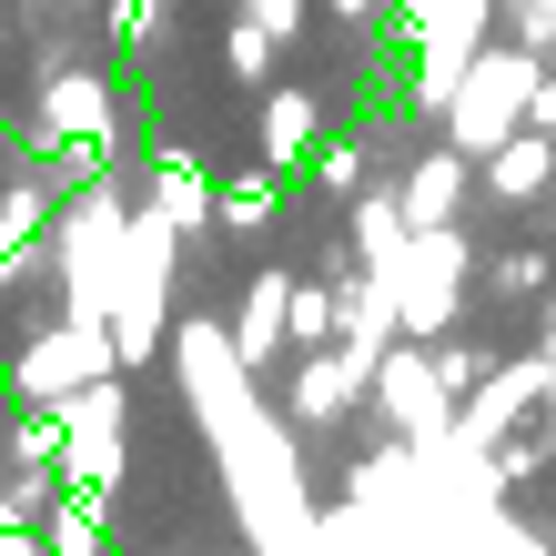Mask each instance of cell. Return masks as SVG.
<instances>
[{
	"mask_svg": "<svg viewBox=\"0 0 556 556\" xmlns=\"http://www.w3.org/2000/svg\"><path fill=\"white\" fill-rule=\"evenodd\" d=\"M41 203H51V182H11V203H0V243H30V233H41Z\"/></svg>",
	"mask_w": 556,
	"mask_h": 556,
	"instance_id": "19",
	"label": "cell"
},
{
	"mask_svg": "<svg viewBox=\"0 0 556 556\" xmlns=\"http://www.w3.org/2000/svg\"><path fill=\"white\" fill-rule=\"evenodd\" d=\"M314 182L324 192H354V182H365V152H354V142H324L314 152Z\"/></svg>",
	"mask_w": 556,
	"mask_h": 556,
	"instance_id": "22",
	"label": "cell"
},
{
	"mask_svg": "<svg viewBox=\"0 0 556 556\" xmlns=\"http://www.w3.org/2000/svg\"><path fill=\"white\" fill-rule=\"evenodd\" d=\"M435 365H445V384H455V405H466V395H476V384H485V375H496V365H485V354H476V344H445V334H435Z\"/></svg>",
	"mask_w": 556,
	"mask_h": 556,
	"instance_id": "20",
	"label": "cell"
},
{
	"mask_svg": "<svg viewBox=\"0 0 556 556\" xmlns=\"http://www.w3.org/2000/svg\"><path fill=\"white\" fill-rule=\"evenodd\" d=\"M304 11H314V0H243V21H264L274 41H293V30H304Z\"/></svg>",
	"mask_w": 556,
	"mask_h": 556,
	"instance_id": "23",
	"label": "cell"
},
{
	"mask_svg": "<svg viewBox=\"0 0 556 556\" xmlns=\"http://www.w3.org/2000/svg\"><path fill=\"white\" fill-rule=\"evenodd\" d=\"M122 384L112 375H91L81 395H61V476L72 485H112L122 476Z\"/></svg>",
	"mask_w": 556,
	"mask_h": 556,
	"instance_id": "7",
	"label": "cell"
},
{
	"mask_svg": "<svg viewBox=\"0 0 556 556\" xmlns=\"http://www.w3.org/2000/svg\"><path fill=\"white\" fill-rule=\"evenodd\" d=\"M546 203H556V182H546Z\"/></svg>",
	"mask_w": 556,
	"mask_h": 556,
	"instance_id": "30",
	"label": "cell"
},
{
	"mask_svg": "<svg viewBox=\"0 0 556 556\" xmlns=\"http://www.w3.org/2000/svg\"><path fill=\"white\" fill-rule=\"evenodd\" d=\"M0 41H11V21H0Z\"/></svg>",
	"mask_w": 556,
	"mask_h": 556,
	"instance_id": "29",
	"label": "cell"
},
{
	"mask_svg": "<svg viewBox=\"0 0 556 556\" xmlns=\"http://www.w3.org/2000/svg\"><path fill=\"white\" fill-rule=\"evenodd\" d=\"M546 435H556V395H546Z\"/></svg>",
	"mask_w": 556,
	"mask_h": 556,
	"instance_id": "28",
	"label": "cell"
},
{
	"mask_svg": "<svg viewBox=\"0 0 556 556\" xmlns=\"http://www.w3.org/2000/svg\"><path fill=\"white\" fill-rule=\"evenodd\" d=\"M233 354H243L253 375L293 354V274H253V293H243V324H233Z\"/></svg>",
	"mask_w": 556,
	"mask_h": 556,
	"instance_id": "10",
	"label": "cell"
},
{
	"mask_svg": "<svg viewBox=\"0 0 556 556\" xmlns=\"http://www.w3.org/2000/svg\"><path fill=\"white\" fill-rule=\"evenodd\" d=\"M466 274H476V253H466V233H455V223L415 233V243H405V264H395V304H405V334H425V344H435L445 324H455V293H466Z\"/></svg>",
	"mask_w": 556,
	"mask_h": 556,
	"instance_id": "4",
	"label": "cell"
},
{
	"mask_svg": "<svg viewBox=\"0 0 556 556\" xmlns=\"http://www.w3.org/2000/svg\"><path fill=\"white\" fill-rule=\"evenodd\" d=\"M274 51H283V41H274L264 21H233V30H223V61H233V81H264V72H274Z\"/></svg>",
	"mask_w": 556,
	"mask_h": 556,
	"instance_id": "17",
	"label": "cell"
},
{
	"mask_svg": "<svg viewBox=\"0 0 556 556\" xmlns=\"http://www.w3.org/2000/svg\"><path fill=\"white\" fill-rule=\"evenodd\" d=\"M485 21H496V0H405V41L425 51V72H415L425 102H445L466 81V61L485 51Z\"/></svg>",
	"mask_w": 556,
	"mask_h": 556,
	"instance_id": "5",
	"label": "cell"
},
{
	"mask_svg": "<svg viewBox=\"0 0 556 556\" xmlns=\"http://www.w3.org/2000/svg\"><path fill=\"white\" fill-rule=\"evenodd\" d=\"M264 223H274V162L223 182V233H264Z\"/></svg>",
	"mask_w": 556,
	"mask_h": 556,
	"instance_id": "15",
	"label": "cell"
},
{
	"mask_svg": "<svg viewBox=\"0 0 556 556\" xmlns=\"http://www.w3.org/2000/svg\"><path fill=\"white\" fill-rule=\"evenodd\" d=\"M466 192H485V182H476V152H466V142H445V152H425L415 173H405L395 203H405L415 233H435V223H455V203H466Z\"/></svg>",
	"mask_w": 556,
	"mask_h": 556,
	"instance_id": "8",
	"label": "cell"
},
{
	"mask_svg": "<svg viewBox=\"0 0 556 556\" xmlns=\"http://www.w3.org/2000/svg\"><path fill=\"white\" fill-rule=\"evenodd\" d=\"M314 152H324V102H314L304 81L264 91V162H274V173H283V162H293V173H304Z\"/></svg>",
	"mask_w": 556,
	"mask_h": 556,
	"instance_id": "11",
	"label": "cell"
},
{
	"mask_svg": "<svg viewBox=\"0 0 556 556\" xmlns=\"http://www.w3.org/2000/svg\"><path fill=\"white\" fill-rule=\"evenodd\" d=\"M536 81H546V72H536V51H527V41H506V51H476V61H466V81H455L435 112H445V132H455V142H466V152L485 162L506 132H527V102H536Z\"/></svg>",
	"mask_w": 556,
	"mask_h": 556,
	"instance_id": "1",
	"label": "cell"
},
{
	"mask_svg": "<svg viewBox=\"0 0 556 556\" xmlns=\"http://www.w3.org/2000/svg\"><path fill=\"white\" fill-rule=\"evenodd\" d=\"M91 375H122V344H112V324H102V314H72V324H51V334H30V344H21V365H11V384H21L30 405L81 395Z\"/></svg>",
	"mask_w": 556,
	"mask_h": 556,
	"instance_id": "3",
	"label": "cell"
},
{
	"mask_svg": "<svg viewBox=\"0 0 556 556\" xmlns=\"http://www.w3.org/2000/svg\"><path fill=\"white\" fill-rule=\"evenodd\" d=\"M466 556H546V546H536L527 527H506V516H485V527L466 536Z\"/></svg>",
	"mask_w": 556,
	"mask_h": 556,
	"instance_id": "21",
	"label": "cell"
},
{
	"mask_svg": "<svg viewBox=\"0 0 556 556\" xmlns=\"http://www.w3.org/2000/svg\"><path fill=\"white\" fill-rule=\"evenodd\" d=\"M152 203L173 213L182 233H203V223H223V192L203 182V162H192V152H162V162H152Z\"/></svg>",
	"mask_w": 556,
	"mask_h": 556,
	"instance_id": "12",
	"label": "cell"
},
{
	"mask_svg": "<svg viewBox=\"0 0 556 556\" xmlns=\"http://www.w3.org/2000/svg\"><path fill=\"white\" fill-rule=\"evenodd\" d=\"M405 243H415V223H405L395 192H354V253H365V274H395Z\"/></svg>",
	"mask_w": 556,
	"mask_h": 556,
	"instance_id": "14",
	"label": "cell"
},
{
	"mask_svg": "<svg viewBox=\"0 0 556 556\" xmlns=\"http://www.w3.org/2000/svg\"><path fill=\"white\" fill-rule=\"evenodd\" d=\"M11 466H61V405H30L11 425Z\"/></svg>",
	"mask_w": 556,
	"mask_h": 556,
	"instance_id": "16",
	"label": "cell"
},
{
	"mask_svg": "<svg viewBox=\"0 0 556 556\" xmlns=\"http://www.w3.org/2000/svg\"><path fill=\"white\" fill-rule=\"evenodd\" d=\"M476 182H485V203H536V192L556 182V132H536V122L506 132L496 152L476 162Z\"/></svg>",
	"mask_w": 556,
	"mask_h": 556,
	"instance_id": "9",
	"label": "cell"
},
{
	"mask_svg": "<svg viewBox=\"0 0 556 556\" xmlns=\"http://www.w3.org/2000/svg\"><path fill=\"white\" fill-rule=\"evenodd\" d=\"M41 112H51V142H102V122H112V91L91 81V72H51Z\"/></svg>",
	"mask_w": 556,
	"mask_h": 556,
	"instance_id": "13",
	"label": "cell"
},
{
	"mask_svg": "<svg viewBox=\"0 0 556 556\" xmlns=\"http://www.w3.org/2000/svg\"><path fill=\"white\" fill-rule=\"evenodd\" d=\"M51 506H61L51 466H11V485H0V516H21V527H30V516H51Z\"/></svg>",
	"mask_w": 556,
	"mask_h": 556,
	"instance_id": "18",
	"label": "cell"
},
{
	"mask_svg": "<svg viewBox=\"0 0 556 556\" xmlns=\"http://www.w3.org/2000/svg\"><path fill=\"white\" fill-rule=\"evenodd\" d=\"M546 283V253H506V264H496V293H536Z\"/></svg>",
	"mask_w": 556,
	"mask_h": 556,
	"instance_id": "24",
	"label": "cell"
},
{
	"mask_svg": "<svg viewBox=\"0 0 556 556\" xmlns=\"http://www.w3.org/2000/svg\"><path fill=\"white\" fill-rule=\"evenodd\" d=\"M365 395L384 405V425H395L405 445H445L455 435V384H445V365H435V344L425 334H395L375 354V384Z\"/></svg>",
	"mask_w": 556,
	"mask_h": 556,
	"instance_id": "2",
	"label": "cell"
},
{
	"mask_svg": "<svg viewBox=\"0 0 556 556\" xmlns=\"http://www.w3.org/2000/svg\"><path fill=\"white\" fill-rule=\"evenodd\" d=\"M546 395H556V365H546V354H516V365H496L466 405H455V435L496 455V445H506V435H516V425H527Z\"/></svg>",
	"mask_w": 556,
	"mask_h": 556,
	"instance_id": "6",
	"label": "cell"
},
{
	"mask_svg": "<svg viewBox=\"0 0 556 556\" xmlns=\"http://www.w3.org/2000/svg\"><path fill=\"white\" fill-rule=\"evenodd\" d=\"M324 11H334V21H375L384 0H324Z\"/></svg>",
	"mask_w": 556,
	"mask_h": 556,
	"instance_id": "26",
	"label": "cell"
},
{
	"mask_svg": "<svg viewBox=\"0 0 556 556\" xmlns=\"http://www.w3.org/2000/svg\"><path fill=\"white\" fill-rule=\"evenodd\" d=\"M546 365H556V314H546Z\"/></svg>",
	"mask_w": 556,
	"mask_h": 556,
	"instance_id": "27",
	"label": "cell"
},
{
	"mask_svg": "<svg viewBox=\"0 0 556 556\" xmlns=\"http://www.w3.org/2000/svg\"><path fill=\"white\" fill-rule=\"evenodd\" d=\"M527 122H536V132H556V72L536 81V102H527Z\"/></svg>",
	"mask_w": 556,
	"mask_h": 556,
	"instance_id": "25",
	"label": "cell"
}]
</instances>
